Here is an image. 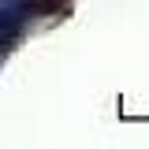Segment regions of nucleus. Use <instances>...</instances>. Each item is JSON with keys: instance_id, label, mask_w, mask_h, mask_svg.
I'll list each match as a JSON object with an SVG mask.
<instances>
[]
</instances>
